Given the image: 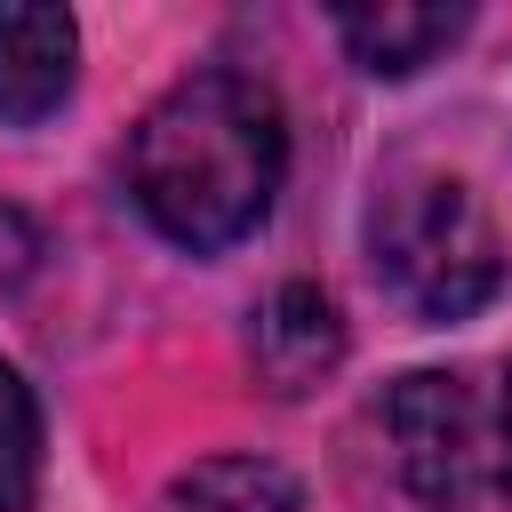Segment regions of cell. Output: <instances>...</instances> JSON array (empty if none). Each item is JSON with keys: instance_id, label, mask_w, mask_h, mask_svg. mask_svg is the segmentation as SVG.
<instances>
[{"instance_id": "obj_3", "label": "cell", "mask_w": 512, "mask_h": 512, "mask_svg": "<svg viewBox=\"0 0 512 512\" xmlns=\"http://www.w3.org/2000/svg\"><path fill=\"white\" fill-rule=\"evenodd\" d=\"M384 432H392V464L424 512H472L480 480H496V448H488V424H480L464 376H440V368L400 376L384 392Z\"/></svg>"}, {"instance_id": "obj_8", "label": "cell", "mask_w": 512, "mask_h": 512, "mask_svg": "<svg viewBox=\"0 0 512 512\" xmlns=\"http://www.w3.org/2000/svg\"><path fill=\"white\" fill-rule=\"evenodd\" d=\"M40 464H48L40 400H32L24 368L0 360V512H32V496H40Z\"/></svg>"}, {"instance_id": "obj_2", "label": "cell", "mask_w": 512, "mask_h": 512, "mask_svg": "<svg viewBox=\"0 0 512 512\" xmlns=\"http://www.w3.org/2000/svg\"><path fill=\"white\" fill-rule=\"evenodd\" d=\"M360 240H368L376 288L400 312L432 320V328L472 320L504 288V232L488 224L480 192L464 176H448V168H392V176H376Z\"/></svg>"}, {"instance_id": "obj_1", "label": "cell", "mask_w": 512, "mask_h": 512, "mask_svg": "<svg viewBox=\"0 0 512 512\" xmlns=\"http://www.w3.org/2000/svg\"><path fill=\"white\" fill-rule=\"evenodd\" d=\"M120 184L168 248L224 256L272 216L288 184V112L256 72L200 64L136 112Z\"/></svg>"}, {"instance_id": "obj_6", "label": "cell", "mask_w": 512, "mask_h": 512, "mask_svg": "<svg viewBox=\"0 0 512 512\" xmlns=\"http://www.w3.org/2000/svg\"><path fill=\"white\" fill-rule=\"evenodd\" d=\"M328 32L344 40V56L376 80H408L424 64H440L464 32H472V8H336Z\"/></svg>"}, {"instance_id": "obj_7", "label": "cell", "mask_w": 512, "mask_h": 512, "mask_svg": "<svg viewBox=\"0 0 512 512\" xmlns=\"http://www.w3.org/2000/svg\"><path fill=\"white\" fill-rule=\"evenodd\" d=\"M168 512H304V488L272 456H208L168 480Z\"/></svg>"}, {"instance_id": "obj_5", "label": "cell", "mask_w": 512, "mask_h": 512, "mask_svg": "<svg viewBox=\"0 0 512 512\" xmlns=\"http://www.w3.org/2000/svg\"><path fill=\"white\" fill-rule=\"evenodd\" d=\"M80 24L64 8H0V128H40L72 104Z\"/></svg>"}, {"instance_id": "obj_4", "label": "cell", "mask_w": 512, "mask_h": 512, "mask_svg": "<svg viewBox=\"0 0 512 512\" xmlns=\"http://www.w3.org/2000/svg\"><path fill=\"white\" fill-rule=\"evenodd\" d=\"M344 312H336V296L328 288H312V280H280L256 312H248V360H256V376H264V392H280V400H296V392H312L320 376H336L344 368Z\"/></svg>"}, {"instance_id": "obj_9", "label": "cell", "mask_w": 512, "mask_h": 512, "mask_svg": "<svg viewBox=\"0 0 512 512\" xmlns=\"http://www.w3.org/2000/svg\"><path fill=\"white\" fill-rule=\"evenodd\" d=\"M488 448H496V488L512 496V368H504V400H496V432H488Z\"/></svg>"}]
</instances>
